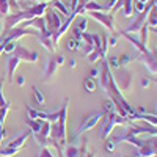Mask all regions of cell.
<instances>
[{
    "mask_svg": "<svg viewBox=\"0 0 157 157\" xmlns=\"http://www.w3.org/2000/svg\"><path fill=\"white\" fill-rule=\"evenodd\" d=\"M47 3L41 2V3H36L33 6H29L25 10H21L17 13H11V14L5 16V25H3V33H8L10 30L16 29L19 24L25 22V21H30V19H36V17H41L44 16V13L47 10Z\"/></svg>",
    "mask_w": 157,
    "mask_h": 157,
    "instance_id": "cell-1",
    "label": "cell"
},
{
    "mask_svg": "<svg viewBox=\"0 0 157 157\" xmlns=\"http://www.w3.org/2000/svg\"><path fill=\"white\" fill-rule=\"evenodd\" d=\"M68 107H69V99L66 98L63 102V105L60 109V116L55 121V124H52V132L50 138L60 143L61 146L68 145V132H66V121H68Z\"/></svg>",
    "mask_w": 157,
    "mask_h": 157,
    "instance_id": "cell-2",
    "label": "cell"
},
{
    "mask_svg": "<svg viewBox=\"0 0 157 157\" xmlns=\"http://www.w3.org/2000/svg\"><path fill=\"white\" fill-rule=\"evenodd\" d=\"M124 118L123 116H120L116 113V110L115 112H110V113H105L104 115V118H102V127H101V140H107L109 137H110V134H112V130H113V127L115 126H118V124H124Z\"/></svg>",
    "mask_w": 157,
    "mask_h": 157,
    "instance_id": "cell-3",
    "label": "cell"
},
{
    "mask_svg": "<svg viewBox=\"0 0 157 157\" xmlns=\"http://www.w3.org/2000/svg\"><path fill=\"white\" fill-rule=\"evenodd\" d=\"M113 78H115V83H116L118 90L123 93V91H129L130 86H132L134 72L130 71V69H127L126 66H123V68H118V69L115 71Z\"/></svg>",
    "mask_w": 157,
    "mask_h": 157,
    "instance_id": "cell-4",
    "label": "cell"
},
{
    "mask_svg": "<svg viewBox=\"0 0 157 157\" xmlns=\"http://www.w3.org/2000/svg\"><path fill=\"white\" fill-rule=\"evenodd\" d=\"M104 115H105V113L101 110V112H93V113H90L88 116H85V120L82 121L80 126H78V129H77V132H75L74 137H80V135H83L85 132H88V130H93V129L98 126V123L102 121Z\"/></svg>",
    "mask_w": 157,
    "mask_h": 157,
    "instance_id": "cell-5",
    "label": "cell"
},
{
    "mask_svg": "<svg viewBox=\"0 0 157 157\" xmlns=\"http://www.w3.org/2000/svg\"><path fill=\"white\" fill-rule=\"evenodd\" d=\"M137 60H138L151 74L157 75V47H154L152 50H146L145 54H140V55L137 57Z\"/></svg>",
    "mask_w": 157,
    "mask_h": 157,
    "instance_id": "cell-6",
    "label": "cell"
},
{
    "mask_svg": "<svg viewBox=\"0 0 157 157\" xmlns=\"http://www.w3.org/2000/svg\"><path fill=\"white\" fill-rule=\"evenodd\" d=\"M88 16H90L91 19L98 21L99 24H102L110 33H116L113 14H110V13H107V11H88Z\"/></svg>",
    "mask_w": 157,
    "mask_h": 157,
    "instance_id": "cell-7",
    "label": "cell"
},
{
    "mask_svg": "<svg viewBox=\"0 0 157 157\" xmlns=\"http://www.w3.org/2000/svg\"><path fill=\"white\" fill-rule=\"evenodd\" d=\"M44 19H46V25H47V30L50 33H54L57 32L60 27H61V24H63V16L60 14L58 11H55L54 8H47L46 13H44Z\"/></svg>",
    "mask_w": 157,
    "mask_h": 157,
    "instance_id": "cell-8",
    "label": "cell"
},
{
    "mask_svg": "<svg viewBox=\"0 0 157 157\" xmlns=\"http://www.w3.org/2000/svg\"><path fill=\"white\" fill-rule=\"evenodd\" d=\"M11 55H14V57H17L21 61H27V63H36L38 58H39L38 52L30 50V49L24 47V46H21V44H16V47H14V50H13Z\"/></svg>",
    "mask_w": 157,
    "mask_h": 157,
    "instance_id": "cell-9",
    "label": "cell"
},
{
    "mask_svg": "<svg viewBox=\"0 0 157 157\" xmlns=\"http://www.w3.org/2000/svg\"><path fill=\"white\" fill-rule=\"evenodd\" d=\"M155 155H157V152L154 151L149 140H146L145 145H143L141 148H137V151L132 152V154H123V155L121 154H115V157H155Z\"/></svg>",
    "mask_w": 157,
    "mask_h": 157,
    "instance_id": "cell-10",
    "label": "cell"
},
{
    "mask_svg": "<svg viewBox=\"0 0 157 157\" xmlns=\"http://www.w3.org/2000/svg\"><path fill=\"white\" fill-rule=\"evenodd\" d=\"M121 36H124L127 41L132 44L134 47H135V50L138 52V54H145V52L148 50V47L145 46V44H141V41H140V38L137 36V35H134V33H127V32H124V30H121V32H118Z\"/></svg>",
    "mask_w": 157,
    "mask_h": 157,
    "instance_id": "cell-11",
    "label": "cell"
},
{
    "mask_svg": "<svg viewBox=\"0 0 157 157\" xmlns=\"http://www.w3.org/2000/svg\"><path fill=\"white\" fill-rule=\"evenodd\" d=\"M58 64H57V61L54 60V57H49V60L46 61V68H44V77H46V80L47 78H52L57 72H58Z\"/></svg>",
    "mask_w": 157,
    "mask_h": 157,
    "instance_id": "cell-12",
    "label": "cell"
},
{
    "mask_svg": "<svg viewBox=\"0 0 157 157\" xmlns=\"http://www.w3.org/2000/svg\"><path fill=\"white\" fill-rule=\"evenodd\" d=\"M36 38L39 39V43H41L50 54H55V44H54V41H52V33H46V35L36 33Z\"/></svg>",
    "mask_w": 157,
    "mask_h": 157,
    "instance_id": "cell-13",
    "label": "cell"
},
{
    "mask_svg": "<svg viewBox=\"0 0 157 157\" xmlns=\"http://www.w3.org/2000/svg\"><path fill=\"white\" fill-rule=\"evenodd\" d=\"M19 63H21V60L17 57L10 55L8 63H6V78H8V80H13V77H14V72H16V69L19 66Z\"/></svg>",
    "mask_w": 157,
    "mask_h": 157,
    "instance_id": "cell-14",
    "label": "cell"
},
{
    "mask_svg": "<svg viewBox=\"0 0 157 157\" xmlns=\"http://www.w3.org/2000/svg\"><path fill=\"white\" fill-rule=\"evenodd\" d=\"M29 137H32V130H27V132L22 134V135H19L17 138L11 140L6 146H8V148H14V149H22L24 145H25V141L29 140Z\"/></svg>",
    "mask_w": 157,
    "mask_h": 157,
    "instance_id": "cell-15",
    "label": "cell"
},
{
    "mask_svg": "<svg viewBox=\"0 0 157 157\" xmlns=\"http://www.w3.org/2000/svg\"><path fill=\"white\" fill-rule=\"evenodd\" d=\"M63 157H82V149L74 145H66L63 149Z\"/></svg>",
    "mask_w": 157,
    "mask_h": 157,
    "instance_id": "cell-16",
    "label": "cell"
},
{
    "mask_svg": "<svg viewBox=\"0 0 157 157\" xmlns=\"http://www.w3.org/2000/svg\"><path fill=\"white\" fill-rule=\"evenodd\" d=\"M138 55H140L138 52H135V55H130V54H120V55H118V61H120V68H121V66H127L129 63L135 61Z\"/></svg>",
    "mask_w": 157,
    "mask_h": 157,
    "instance_id": "cell-17",
    "label": "cell"
},
{
    "mask_svg": "<svg viewBox=\"0 0 157 157\" xmlns=\"http://www.w3.org/2000/svg\"><path fill=\"white\" fill-rule=\"evenodd\" d=\"M43 123H44L43 120H30V118L25 120V124L30 127L32 134H38L39 130H41V127H43Z\"/></svg>",
    "mask_w": 157,
    "mask_h": 157,
    "instance_id": "cell-18",
    "label": "cell"
},
{
    "mask_svg": "<svg viewBox=\"0 0 157 157\" xmlns=\"http://www.w3.org/2000/svg\"><path fill=\"white\" fill-rule=\"evenodd\" d=\"M123 2V16L124 17H132L134 14V0H121Z\"/></svg>",
    "mask_w": 157,
    "mask_h": 157,
    "instance_id": "cell-19",
    "label": "cell"
},
{
    "mask_svg": "<svg viewBox=\"0 0 157 157\" xmlns=\"http://www.w3.org/2000/svg\"><path fill=\"white\" fill-rule=\"evenodd\" d=\"M50 3H52V8H55V10L60 11L61 16H69V10H68L66 5H64L63 0H52Z\"/></svg>",
    "mask_w": 157,
    "mask_h": 157,
    "instance_id": "cell-20",
    "label": "cell"
},
{
    "mask_svg": "<svg viewBox=\"0 0 157 157\" xmlns=\"http://www.w3.org/2000/svg\"><path fill=\"white\" fill-rule=\"evenodd\" d=\"M88 11H105V8L101 3H96L94 0H90V2L83 3V13H88Z\"/></svg>",
    "mask_w": 157,
    "mask_h": 157,
    "instance_id": "cell-21",
    "label": "cell"
},
{
    "mask_svg": "<svg viewBox=\"0 0 157 157\" xmlns=\"http://www.w3.org/2000/svg\"><path fill=\"white\" fill-rule=\"evenodd\" d=\"M32 91H33V98H35V101H36V104L39 107H43L44 104H46V99H44V94H43V91L39 90L38 86H32Z\"/></svg>",
    "mask_w": 157,
    "mask_h": 157,
    "instance_id": "cell-22",
    "label": "cell"
},
{
    "mask_svg": "<svg viewBox=\"0 0 157 157\" xmlns=\"http://www.w3.org/2000/svg\"><path fill=\"white\" fill-rule=\"evenodd\" d=\"M83 86H85V91H86V93H93V91H96V88H98L96 78H93V77H86V78H85V82H83Z\"/></svg>",
    "mask_w": 157,
    "mask_h": 157,
    "instance_id": "cell-23",
    "label": "cell"
},
{
    "mask_svg": "<svg viewBox=\"0 0 157 157\" xmlns=\"http://www.w3.org/2000/svg\"><path fill=\"white\" fill-rule=\"evenodd\" d=\"M148 36H149V25L145 24L140 29V41H141V44H145L146 47H148Z\"/></svg>",
    "mask_w": 157,
    "mask_h": 157,
    "instance_id": "cell-24",
    "label": "cell"
},
{
    "mask_svg": "<svg viewBox=\"0 0 157 157\" xmlns=\"http://www.w3.org/2000/svg\"><path fill=\"white\" fill-rule=\"evenodd\" d=\"M107 50H109V36H101V60L107 58Z\"/></svg>",
    "mask_w": 157,
    "mask_h": 157,
    "instance_id": "cell-25",
    "label": "cell"
},
{
    "mask_svg": "<svg viewBox=\"0 0 157 157\" xmlns=\"http://www.w3.org/2000/svg\"><path fill=\"white\" fill-rule=\"evenodd\" d=\"M116 145L118 143L113 140V138H107V140H104V149H105L107 152H110V154H113L115 152V149H116Z\"/></svg>",
    "mask_w": 157,
    "mask_h": 157,
    "instance_id": "cell-26",
    "label": "cell"
},
{
    "mask_svg": "<svg viewBox=\"0 0 157 157\" xmlns=\"http://www.w3.org/2000/svg\"><path fill=\"white\" fill-rule=\"evenodd\" d=\"M83 44H80L77 41V39L72 36V38H69L68 41H66V49L68 50H80V47H82Z\"/></svg>",
    "mask_w": 157,
    "mask_h": 157,
    "instance_id": "cell-27",
    "label": "cell"
},
{
    "mask_svg": "<svg viewBox=\"0 0 157 157\" xmlns=\"http://www.w3.org/2000/svg\"><path fill=\"white\" fill-rule=\"evenodd\" d=\"M146 24L149 25V29H152V27H157V10L152 6V10H151V13H149V16H148V21H146Z\"/></svg>",
    "mask_w": 157,
    "mask_h": 157,
    "instance_id": "cell-28",
    "label": "cell"
},
{
    "mask_svg": "<svg viewBox=\"0 0 157 157\" xmlns=\"http://www.w3.org/2000/svg\"><path fill=\"white\" fill-rule=\"evenodd\" d=\"M19 151H21V149H14V148L5 146V148L0 149V157H13V155H16Z\"/></svg>",
    "mask_w": 157,
    "mask_h": 157,
    "instance_id": "cell-29",
    "label": "cell"
},
{
    "mask_svg": "<svg viewBox=\"0 0 157 157\" xmlns=\"http://www.w3.org/2000/svg\"><path fill=\"white\" fill-rule=\"evenodd\" d=\"M10 14V0H0V16L5 17Z\"/></svg>",
    "mask_w": 157,
    "mask_h": 157,
    "instance_id": "cell-30",
    "label": "cell"
},
{
    "mask_svg": "<svg viewBox=\"0 0 157 157\" xmlns=\"http://www.w3.org/2000/svg\"><path fill=\"white\" fill-rule=\"evenodd\" d=\"M107 63L112 71H116L118 68H120V61H118V55H112L110 58H107Z\"/></svg>",
    "mask_w": 157,
    "mask_h": 157,
    "instance_id": "cell-31",
    "label": "cell"
},
{
    "mask_svg": "<svg viewBox=\"0 0 157 157\" xmlns=\"http://www.w3.org/2000/svg\"><path fill=\"white\" fill-rule=\"evenodd\" d=\"M99 58H101V47H94L93 52L88 55V60H90L91 63H96Z\"/></svg>",
    "mask_w": 157,
    "mask_h": 157,
    "instance_id": "cell-32",
    "label": "cell"
},
{
    "mask_svg": "<svg viewBox=\"0 0 157 157\" xmlns=\"http://www.w3.org/2000/svg\"><path fill=\"white\" fill-rule=\"evenodd\" d=\"M104 113H110V112H115V104L110 101V99H105L104 101Z\"/></svg>",
    "mask_w": 157,
    "mask_h": 157,
    "instance_id": "cell-33",
    "label": "cell"
},
{
    "mask_svg": "<svg viewBox=\"0 0 157 157\" xmlns=\"http://www.w3.org/2000/svg\"><path fill=\"white\" fill-rule=\"evenodd\" d=\"M10 112V105H6V107H0V126L3 124V121H5V118H6V113Z\"/></svg>",
    "mask_w": 157,
    "mask_h": 157,
    "instance_id": "cell-34",
    "label": "cell"
},
{
    "mask_svg": "<svg viewBox=\"0 0 157 157\" xmlns=\"http://www.w3.org/2000/svg\"><path fill=\"white\" fill-rule=\"evenodd\" d=\"M38 157H54V154L50 152V149L47 146H43L41 151H39V154H38Z\"/></svg>",
    "mask_w": 157,
    "mask_h": 157,
    "instance_id": "cell-35",
    "label": "cell"
},
{
    "mask_svg": "<svg viewBox=\"0 0 157 157\" xmlns=\"http://www.w3.org/2000/svg\"><path fill=\"white\" fill-rule=\"evenodd\" d=\"M52 57H54V60L57 61V64H58V66L64 64V61H66V58H64L63 55H60V54H57V52H55V54H52Z\"/></svg>",
    "mask_w": 157,
    "mask_h": 157,
    "instance_id": "cell-36",
    "label": "cell"
},
{
    "mask_svg": "<svg viewBox=\"0 0 157 157\" xmlns=\"http://www.w3.org/2000/svg\"><path fill=\"white\" fill-rule=\"evenodd\" d=\"M118 36H120V33H118V32H116V33H112V36L109 38V46H110V47H115V46H116Z\"/></svg>",
    "mask_w": 157,
    "mask_h": 157,
    "instance_id": "cell-37",
    "label": "cell"
},
{
    "mask_svg": "<svg viewBox=\"0 0 157 157\" xmlns=\"http://www.w3.org/2000/svg\"><path fill=\"white\" fill-rule=\"evenodd\" d=\"M14 47H16V43H8V44L5 46V49H3V54H13Z\"/></svg>",
    "mask_w": 157,
    "mask_h": 157,
    "instance_id": "cell-38",
    "label": "cell"
},
{
    "mask_svg": "<svg viewBox=\"0 0 157 157\" xmlns=\"http://www.w3.org/2000/svg\"><path fill=\"white\" fill-rule=\"evenodd\" d=\"M6 105H10V104L6 102V99L3 96V90H2V91H0V107H6Z\"/></svg>",
    "mask_w": 157,
    "mask_h": 157,
    "instance_id": "cell-39",
    "label": "cell"
},
{
    "mask_svg": "<svg viewBox=\"0 0 157 157\" xmlns=\"http://www.w3.org/2000/svg\"><path fill=\"white\" fill-rule=\"evenodd\" d=\"M149 83H151V78H149V77H143L140 85H141V88H148V86H149Z\"/></svg>",
    "mask_w": 157,
    "mask_h": 157,
    "instance_id": "cell-40",
    "label": "cell"
},
{
    "mask_svg": "<svg viewBox=\"0 0 157 157\" xmlns=\"http://www.w3.org/2000/svg\"><path fill=\"white\" fill-rule=\"evenodd\" d=\"M16 83H17L19 86H24V85H25V77H24V75H17V77H16Z\"/></svg>",
    "mask_w": 157,
    "mask_h": 157,
    "instance_id": "cell-41",
    "label": "cell"
},
{
    "mask_svg": "<svg viewBox=\"0 0 157 157\" xmlns=\"http://www.w3.org/2000/svg\"><path fill=\"white\" fill-rule=\"evenodd\" d=\"M90 77H99V68H93V69H91L90 71Z\"/></svg>",
    "mask_w": 157,
    "mask_h": 157,
    "instance_id": "cell-42",
    "label": "cell"
},
{
    "mask_svg": "<svg viewBox=\"0 0 157 157\" xmlns=\"http://www.w3.org/2000/svg\"><path fill=\"white\" fill-rule=\"evenodd\" d=\"M5 130H3V127L2 126H0V145H2V141H3V138H5Z\"/></svg>",
    "mask_w": 157,
    "mask_h": 157,
    "instance_id": "cell-43",
    "label": "cell"
},
{
    "mask_svg": "<svg viewBox=\"0 0 157 157\" xmlns=\"http://www.w3.org/2000/svg\"><path fill=\"white\" fill-rule=\"evenodd\" d=\"M68 64H69V68H72V69H74V68H75V60H74V58H71V60L68 61Z\"/></svg>",
    "mask_w": 157,
    "mask_h": 157,
    "instance_id": "cell-44",
    "label": "cell"
},
{
    "mask_svg": "<svg viewBox=\"0 0 157 157\" xmlns=\"http://www.w3.org/2000/svg\"><path fill=\"white\" fill-rule=\"evenodd\" d=\"M82 157H96V154H94V152H86V154L82 155Z\"/></svg>",
    "mask_w": 157,
    "mask_h": 157,
    "instance_id": "cell-45",
    "label": "cell"
},
{
    "mask_svg": "<svg viewBox=\"0 0 157 157\" xmlns=\"http://www.w3.org/2000/svg\"><path fill=\"white\" fill-rule=\"evenodd\" d=\"M3 83H5V78H2V80H0V91L3 90Z\"/></svg>",
    "mask_w": 157,
    "mask_h": 157,
    "instance_id": "cell-46",
    "label": "cell"
},
{
    "mask_svg": "<svg viewBox=\"0 0 157 157\" xmlns=\"http://www.w3.org/2000/svg\"><path fill=\"white\" fill-rule=\"evenodd\" d=\"M22 2H39V3H41L43 0H22Z\"/></svg>",
    "mask_w": 157,
    "mask_h": 157,
    "instance_id": "cell-47",
    "label": "cell"
},
{
    "mask_svg": "<svg viewBox=\"0 0 157 157\" xmlns=\"http://www.w3.org/2000/svg\"><path fill=\"white\" fill-rule=\"evenodd\" d=\"M149 30H151L152 33H155V35H157V27H152V29H149Z\"/></svg>",
    "mask_w": 157,
    "mask_h": 157,
    "instance_id": "cell-48",
    "label": "cell"
},
{
    "mask_svg": "<svg viewBox=\"0 0 157 157\" xmlns=\"http://www.w3.org/2000/svg\"><path fill=\"white\" fill-rule=\"evenodd\" d=\"M152 2H154V8L157 10V0H152Z\"/></svg>",
    "mask_w": 157,
    "mask_h": 157,
    "instance_id": "cell-49",
    "label": "cell"
},
{
    "mask_svg": "<svg viewBox=\"0 0 157 157\" xmlns=\"http://www.w3.org/2000/svg\"><path fill=\"white\" fill-rule=\"evenodd\" d=\"M152 80H154V82H155V83H157V78H152Z\"/></svg>",
    "mask_w": 157,
    "mask_h": 157,
    "instance_id": "cell-50",
    "label": "cell"
},
{
    "mask_svg": "<svg viewBox=\"0 0 157 157\" xmlns=\"http://www.w3.org/2000/svg\"><path fill=\"white\" fill-rule=\"evenodd\" d=\"M0 35H2V29H0Z\"/></svg>",
    "mask_w": 157,
    "mask_h": 157,
    "instance_id": "cell-51",
    "label": "cell"
},
{
    "mask_svg": "<svg viewBox=\"0 0 157 157\" xmlns=\"http://www.w3.org/2000/svg\"><path fill=\"white\" fill-rule=\"evenodd\" d=\"M155 107H157V105H155Z\"/></svg>",
    "mask_w": 157,
    "mask_h": 157,
    "instance_id": "cell-52",
    "label": "cell"
}]
</instances>
